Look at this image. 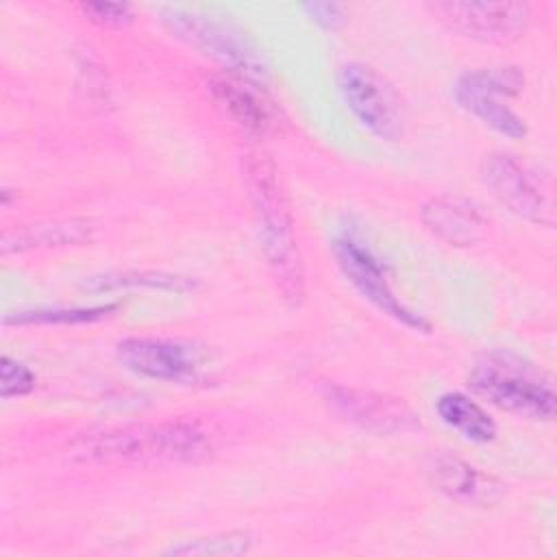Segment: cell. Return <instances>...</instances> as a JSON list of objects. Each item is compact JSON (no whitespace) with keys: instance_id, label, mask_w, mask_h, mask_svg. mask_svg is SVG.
Returning a JSON list of instances; mask_svg holds the SVG:
<instances>
[{"instance_id":"obj_13","label":"cell","mask_w":557,"mask_h":557,"mask_svg":"<svg viewBox=\"0 0 557 557\" xmlns=\"http://www.w3.org/2000/svg\"><path fill=\"white\" fill-rule=\"evenodd\" d=\"M420 218L435 237L453 246H470L479 242L487 228V218L472 200L450 194L426 200L420 209Z\"/></svg>"},{"instance_id":"obj_8","label":"cell","mask_w":557,"mask_h":557,"mask_svg":"<svg viewBox=\"0 0 557 557\" xmlns=\"http://www.w3.org/2000/svg\"><path fill=\"white\" fill-rule=\"evenodd\" d=\"M337 89L357 122L381 139L400 135V107L394 89L363 63H348L337 72Z\"/></svg>"},{"instance_id":"obj_20","label":"cell","mask_w":557,"mask_h":557,"mask_svg":"<svg viewBox=\"0 0 557 557\" xmlns=\"http://www.w3.org/2000/svg\"><path fill=\"white\" fill-rule=\"evenodd\" d=\"M33 387H35V374L30 372V368L4 355L0 359V396L2 398L24 396Z\"/></svg>"},{"instance_id":"obj_18","label":"cell","mask_w":557,"mask_h":557,"mask_svg":"<svg viewBox=\"0 0 557 557\" xmlns=\"http://www.w3.org/2000/svg\"><path fill=\"white\" fill-rule=\"evenodd\" d=\"M131 285H146L152 289H168V292H187L194 287V283L185 276L165 274V272H122V274H109L98 278L94 285L96 292L102 289H117V287H131Z\"/></svg>"},{"instance_id":"obj_14","label":"cell","mask_w":557,"mask_h":557,"mask_svg":"<svg viewBox=\"0 0 557 557\" xmlns=\"http://www.w3.org/2000/svg\"><path fill=\"white\" fill-rule=\"evenodd\" d=\"M431 479L440 492L466 505H492L503 496V485L455 455L433 459Z\"/></svg>"},{"instance_id":"obj_11","label":"cell","mask_w":557,"mask_h":557,"mask_svg":"<svg viewBox=\"0 0 557 557\" xmlns=\"http://www.w3.org/2000/svg\"><path fill=\"white\" fill-rule=\"evenodd\" d=\"M324 400L344 420L374 433H407L418 429L416 413L398 398L344 385H326Z\"/></svg>"},{"instance_id":"obj_10","label":"cell","mask_w":557,"mask_h":557,"mask_svg":"<svg viewBox=\"0 0 557 557\" xmlns=\"http://www.w3.org/2000/svg\"><path fill=\"white\" fill-rule=\"evenodd\" d=\"M122 366L139 376L157 381H187L202 368V350L187 339L126 337L117 344Z\"/></svg>"},{"instance_id":"obj_6","label":"cell","mask_w":557,"mask_h":557,"mask_svg":"<svg viewBox=\"0 0 557 557\" xmlns=\"http://www.w3.org/2000/svg\"><path fill=\"white\" fill-rule=\"evenodd\" d=\"M429 11L453 33L490 46L516 41L531 17L524 2H431Z\"/></svg>"},{"instance_id":"obj_1","label":"cell","mask_w":557,"mask_h":557,"mask_svg":"<svg viewBox=\"0 0 557 557\" xmlns=\"http://www.w3.org/2000/svg\"><path fill=\"white\" fill-rule=\"evenodd\" d=\"M211 450V431L187 418L107 426L81 433L70 444L72 459L100 466L196 463Z\"/></svg>"},{"instance_id":"obj_15","label":"cell","mask_w":557,"mask_h":557,"mask_svg":"<svg viewBox=\"0 0 557 557\" xmlns=\"http://www.w3.org/2000/svg\"><path fill=\"white\" fill-rule=\"evenodd\" d=\"M435 411L444 424L459 431L470 442H492L496 435V422L490 413L461 392H446L437 398Z\"/></svg>"},{"instance_id":"obj_3","label":"cell","mask_w":557,"mask_h":557,"mask_svg":"<svg viewBox=\"0 0 557 557\" xmlns=\"http://www.w3.org/2000/svg\"><path fill=\"white\" fill-rule=\"evenodd\" d=\"M470 387L494 407L531 420H553L555 389L511 355H487L470 372Z\"/></svg>"},{"instance_id":"obj_5","label":"cell","mask_w":557,"mask_h":557,"mask_svg":"<svg viewBox=\"0 0 557 557\" xmlns=\"http://www.w3.org/2000/svg\"><path fill=\"white\" fill-rule=\"evenodd\" d=\"M524 85V76L516 67H483L466 72L455 83L457 104L481 120L492 131L520 139L527 133L522 117L505 102Z\"/></svg>"},{"instance_id":"obj_12","label":"cell","mask_w":557,"mask_h":557,"mask_svg":"<svg viewBox=\"0 0 557 557\" xmlns=\"http://www.w3.org/2000/svg\"><path fill=\"white\" fill-rule=\"evenodd\" d=\"M209 91L224 115L246 133L268 135L276 128L274 107L257 87V81L226 72L211 78Z\"/></svg>"},{"instance_id":"obj_19","label":"cell","mask_w":557,"mask_h":557,"mask_svg":"<svg viewBox=\"0 0 557 557\" xmlns=\"http://www.w3.org/2000/svg\"><path fill=\"white\" fill-rule=\"evenodd\" d=\"M113 311V305L104 307H76V309H35L7 315V324H67V322H91Z\"/></svg>"},{"instance_id":"obj_21","label":"cell","mask_w":557,"mask_h":557,"mask_svg":"<svg viewBox=\"0 0 557 557\" xmlns=\"http://www.w3.org/2000/svg\"><path fill=\"white\" fill-rule=\"evenodd\" d=\"M85 17L104 28H122L133 22V9L124 2H83Z\"/></svg>"},{"instance_id":"obj_2","label":"cell","mask_w":557,"mask_h":557,"mask_svg":"<svg viewBox=\"0 0 557 557\" xmlns=\"http://www.w3.org/2000/svg\"><path fill=\"white\" fill-rule=\"evenodd\" d=\"M244 181L255 213L259 244L276 287L289 305H300L305 298V272L289 205L272 159L259 150H248L244 154Z\"/></svg>"},{"instance_id":"obj_16","label":"cell","mask_w":557,"mask_h":557,"mask_svg":"<svg viewBox=\"0 0 557 557\" xmlns=\"http://www.w3.org/2000/svg\"><path fill=\"white\" fill-rule=\"evenodd\" d=\"M89 239V224L67 220V222H50V224H30L22 226L13 233H7L2 239V252H22L30 248L44 246H67L81 244Z\"/></svg>"},{"instance_id":"obj_17","label":"cell","mask_w":557,"mask_h":557,"mask_svg":"<svg viewBox=\"0 0 557 557\" xmlns=\"http://www.w3.org/2000/svg\"><path fill=\"white\" fill-rule=\"evenodd\" d=\"M250 542L252 540L244 533H224L172 544L165 555H242L250 550Z\"/></svg>"},{"instance_id":"obj_9","label":"cell","mask_w":557,"mask_h":557,"mask_svg":"<svg viewBox=\"0 0 557 557\" xmlns=\"http://www.w3.org/2000/svg\"><path fill=\"white\" fill-rule=\"evenodd\" d=\"M481 174L492 194L509 211L533 224H553L550 194L522 161L511 154L496 152L483 161Z\"/></svg>"},{"instance_id":"obj_4","label":"cell","mask_w":557,"mask_h":557,"mask_svg":"<svg viewBox=\"0 0 557 557\" xmlns=\"http://www.w3.org/2000/svg\"><path fill=\"white\" fill-rule=\"evenodd\" d=\"M161 20L178 39L218 61L228 74L257 83L265 78L268 70L259 50L233 24L187 9H165Z\"/></svg>"},{"instance_id":"obj_22","label":"cell","mask_w":557,"mask_h":557,"mask_svg":"<svg viewBox=\"0 0 557 557\" xmlns=\"http://www.w3.org/2000/svg\"><path fill=\"white\" fill-rule=\"evenodd\" d=\"M302 9L315 24H320L322 28H329V30L342 26L346 20V9H344V4H337V2H309Z\"/></svg>"},{"instance_id":"obj_7","label":"cell","mask_w":557,"mask_h":557,"mask_svg":"<svg viewBox=\"0 0 557 557\" xmlns=\"http://www.w3.org/2000/svg\"><path fill=\"white\" fill-rule=\"evenodd\" d=\"M333 257L346 281L381 313L394 318L396 322L413 329V331H429V322L413 313L409 307L400 302L394 294L387 274L381 261L372 255L368 246H363L355 235H337L331 244Z\"/></svg>"}]
</instances>
